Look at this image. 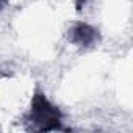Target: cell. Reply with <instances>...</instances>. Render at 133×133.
Segmentation results:
<instances>
[{
    "label": "cell",
    "mask_w": 133,
    "mask_h": 133,
    "mask_svg": "<svg viewBox=\"0 0 133 133\" xmlns=\"http://www.w3.org/2000/svg\"><path fill=\"white\" fill-rule=\"evenodd\" d=\"M5 3H6V0H0V11H2V8L5 6Z\"/></svg>",
    "instance_id": "cell-4"
},
{
    "label": "cell",
    "mask_w": 133,
    "mask_h": 133,
    "mask_svg": "<svg viewBox=\"0 0 133 133\" xmlns=\"http://www.w3.org/2000/svg\"><path fill=\"white\" fill-rule=\"evenodd\" d=\"M27 122L31 130L36 131H56L63 130V114L44 92L36 91L31 99V108L27 114Z\"/></svg>",
    "instance_id": "cell-1"
},
{
    "label": "cell",
    "mask_w": 133,
    "mask_h": 133,
    "mask_svg": "<svg viewBox=\"0 0 133 133\" xmlns=\"http://www.w3.org/2000/svg\"><path fill=\"white\" fill-rule=\"evenodd\" d=\"M99 39H100V35H99L97 28H94L92 25L85 24V22H78L69 30V41L83 49L96 45L99 42Z\"/></svg>",
    "instance_id": "cell-2"
},
{
    "label": "cell",
    "mask_w": 133,
    "mask_h": 133,
    "mask_svg": "<svg viewBox=\"0 0 133 133\" xmlns=\"http://www.w3.org/2000/svg\"><path fill=\"white\" fill-rule=\"evenodd\" d=\"M85 2L86 0H78L77 2V10H82V5H85Z\"/></svg>",
    "instance_id": "cell-3"
}]
</instances>
